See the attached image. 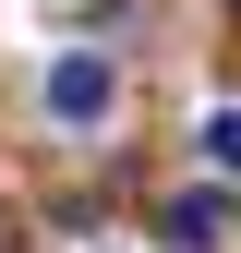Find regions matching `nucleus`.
Here are the masks:
<instances>
[{
    "label": "nucleus",
    "mask_w": 241,
    "mask_h": 253,
    "mask_svg": "<svg viewBox=\"0 0 241 253\" xmlns=\"http://www.w3.org/2000/svg\"><path fill=\"white\" fill-rule=\"evenodd\" d=\"M109 97H120V84H109V60H97V48L48 60V121H73V133H84V121H109Z\"/></svg>",
    "instance_id": "f257e3e1"
},
{
    "label": "nucleus",
    "mask_w": 241,
    "mask_h": 253,
    "mask_svg": "<svg viewBox=\"0 0 241 253\" xmlns=\"http://www.w3.org/2000/svg\"><path fill=\"white\" fill-rule=\"evenodd\" d=\"M157 241H169V253H229V193H169Z\"/></svg>",
    "instance_id": "f03ea898"
},
{
    "label": "nucleus",
    "mask_w": 241,
    "mask_h": 253,
    "mask_svg": "<svg viewBox=\"0 0 241 253\" xmlns=\"http://www.w3.org/2000/svg\"><path fill=\"white\" fill-rule=\"evenodd\" d=\"M205 157H217V169L241 181V109H217V121H205Z\"/></svg>",
    "instance_id": "7ed1b4c3"
}]
</instances>
